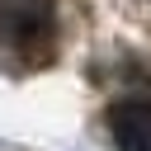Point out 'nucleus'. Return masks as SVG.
<instances>
[{
    "mask_svg": "<svg viewBox=\"0 0 151 151\" xmlns=\"http://www.w3.org/2000/svg\"><path fill=\"white\" fill-rule=\"evenodd\" d=\"M57 38V5L52 0H0V42L24 57L38 61L52 52Z\"/></svg>",
    "mask_w": 151,
    "mask_h": 151,
    "instance_id": "nucleus-1",
    "label": "nucleus"
},
{
    "mask_svg": "<svg viewBox=\"0 0 151 151\" xmlns=\"http://www.w3.org/2000/svg\"><path fill=\"white\" fill-rule=\"evenodd\" d=\"M109 137L118 151H151V90H132L109 104Z\"/></svg>",
    "mask_w": 151,
    "mask_h": 151,
    "instance_id": "nucleus-2",
    "label": "nucleus"
}]
</instances>
